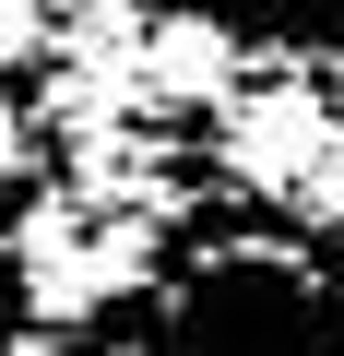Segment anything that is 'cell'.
<instances>
[{
	"label": "cell",
	"mask_w": 344,
	"mask_h": 356,
	"mask_svg": "<svg viewBox=\"0 0 344 356\" xmlns=\"http://www.w3.org/2000/svg\"><path fill=\"white\" fill-rule=\"evenodd\" d=\"M13 166H24V119L0 107V191H13Z\"/></svg>",
	"instance_id": "obj_6"
},
{
	"label": "cell",
	"mask_w": 344,
	"mask_h": 356,
	"mask_svg": "<svg viewBox=\"0 0 344 356\" xmlns=\"http://www.w3.org/2000/svg\"><path fill=\"white\" fill-rule=\"evenodd\" d=\"M226 72H238V48H226L214 24H154L119 95H131V107H202V95H226Z\"/></svg>",
	"instance_id": "obj_3"
},
{
	"label": "cell",
	"mask_w": 344,
	"mask_h": 356,
	"mask_svg": "<svg viewBox=\"0 0 344 356\" xmlns=\"http://www.w3.org/2000/svg\"><path fill=\"white\" fill-rule=\"evenodd\" d=\"M48 48V0H0V72Z\"/></svg>",
	"instance_id": "obj_5"
},
{
	"label": "cell",
	"mask_w": 344,
	"mask_h": 356,
	"mask_svg": "<svg viewBox=\"0 0 344 356\" xmlns=\"http://www.w3.org/2000/svg\"><path fill=\"white\" fill-rule=\"evenodd\" d=\"M0 356H60V332H24V344H0Z\"/></svg>",
	"instance_id": "obj_7"
},
{
	"label": "cell",
	"mask_w": 344,
	"mask_h": 356,
	"mask_svg": "<svg viewBox=\"0 0 344 356\" xmlns=\"http://www.w3.org/2000/svg\"><path fill=\"white\" fill-rule=\"evenodd\" d=\"M13 261H24V309H36V332H72V321H95V309H107V297H95V261H83V238H72V214H60V202L13 238Z\"/></svg>",
	"instance_id": "obj_2"
},
{
	"label": "cell",
	"mask_w": 344,
	"mask_h": 356,
	"mask_svg": "<svg viewBox=\"0 0 344 356\" xmlns=\"http://www.w3.org/2000/svg\"><path fill=\"white\" fill-rule=\"evenodd\" d=\"M320 143H332L320 131V95H249L226 119V154H238V178H261V191H309V154Z\"/></svg>",
	"instance_id": "obj_1"
},
{
	"label": "cell",
	"mask_w": 344,
	"mask_h": 356,
	"mask_svg": "<svg viewBox=\"0 0 344 356\" xmlns=\"http://www.w3.org/2000/svg\"><path fill=\"white\" fill-rule=\"evenodd\" d=\"M83 261H95V297H119L154 273V226H107V238H83Z\"/></svg>",
	"instance_id": "obj_4"
},
{
	"label": "cell",
	"mask_w": 344,
	"mask_h": 356,
	"mask_svg": "<svg viewBox=\"0 0 344 356\" xmlns=\"http://www.w3.org/2000/svg\"><path fill=\"white\" fill-rule=\"evenodd\" d=\"M0 261H13V238H0Z\"/></svg>",
	"instance_id": "obj_8"
}]
</instances>
